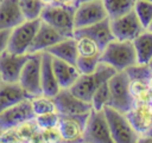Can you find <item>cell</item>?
<instances>
[{"label":"cell","mask_w":152,"mask_h":143,"mask_svg":"<svg viewBox=\"0 0 152 143\" xmlns=\"http://www.w3.org/2000/svg\"><path fill=\"white\" fill-rule=\"evenodd\" d=\"M100 61L110 65L115 71H124L138 64L133 41L113 39L102 50Z\"/></svg>","instance_id":"cell-1"},{"label":"cell","mask_w":152,"mask_h":143,"mask_svg":"<svg viewBox=\"0 0 152 143\" xmlns=\"http://www.w3.org/2000/svg\"><path fill=\"white\" fill-rule=\"evenodd\" d=\"M116 71L108 64L100 61L97 67L89 73H81L78 79L69 87L72 93L83 100L90 102L94 92L107 82Z\"/></svg>","instance_id":"cell-2"},{"label":"cell","mask_w":152,"mask_h":143,"mask_svg":"<svg viewBox=\"0 0 152 143\" xmlns=\"http://www.w3.org/2000/svg\"><path fill=\"white\" fill-rule=\"evenodd\" d=\"M76 5L46 4L42 11L40 20L51 25L63 37H74Z\"/></svg>","instance_id":"cell-3"},{"label":"cell","mask_w":152,"mask_h":143,"mask_svg":"<svg viewBox=\"0 0 152 143\" xmlns=\"http://www.w3.org/2000/svg\"><path fill=\"white\" fill-rule=\"evenodd\" d=\"M109 87V104L121 112H127L133 105L134 100L129 91V78L126 71H116L108 79Z\"/></svg>","instance_id":"cell-4"},{"label":"cell","mask_w":152,"mask_h":143,"mask_svg":"<svg viewBox=\"0 0 152 143\" xmlns=\"http://www.w3.org/2000/svg\"><path fill=\"white\" fill-rule=\"evenodd\" d=\"M103 111L114 143H138L139 136L132 128L125 112L108 105L103 108Z\"/></svg>","instance_id":"cell-5"},{"label":"cell","mask_w":152,"mask_h":143,"mask_svg":"<svg viewBox=\"0 0 152 143\" xmlns=\"http://www.w3.org/2000/svg\"><path fill=\"white\" fill-rule=\"evenodd\" d=\"M40 21V18L34 20H24L21 24L13 27L11 30L7 51L18 54L27 53L28 47L31 46L32 40L39 28Z\"/></svg>","instance_id":"cell-6"},{"label":"cell","mask_w":152,"mask_h":143,"mask_svg":"<svg viewBox=\"0 0 152 143\" xmlns=\"http://www.w3.org/2000/svg\"><path fill=\"white\" fill-rule=\"evenodd\" d=\"M82 143H114L103 109L89 111Z\"/></svg>","instance_id":"cell-7"},{"label":"cell","mask_w":152,"mask_h":143,"mask_svg":"<svg viewBox=\"0 0 152 143\" xmlns=\"http://www.w3.org/2000/svg\"><path fill=\"white\" fill-rule=\"evenodd\" d=\"M40 65H42V52L30 53V57L26 60L20 72L18 83L30 97L42 95Z\"/></svg>","instance_id":"cell-8"},{"label":"cell","mask_w":152,"mask_h":143,"mask_svg":"<svg viewBox=\"0 0 152 143\" xmlns=\"http://www.w3.org/2000/svg\"><path fill=\"white\" fill-rule=\"evenodd\" d=\"M88 115H89V112L77 113V115L58 113L57 129L61 134L63 142L82 143Z\"/></svg>","instance_id":"cell-9"},{"label":"cell","mask_w":152,"mask_h":143,"mask_svg":"<svg viewBox=\"0 0 152 143\" xmlns=\"http://www.w3.org/2000/svg\"><path fill=\"white\" fill-rule=\"evenodd\" d=\"M33 118H36V113L32 109L31 99L26 98L10 106L0 113V128L2 129V131L8 130L12 128H17L24 122L31 121Z\"/></svg>","instance_id":"cell-10"},{"label":"cell","mask_w":152,"mask_h":143,"mask_svg":"<svg viewBox=\"0 0 152 143\" xmlns=\"http://www.w3.org/2000/svg\"><path fill=\"white\" fill-rule=\"evenodd\" d=\"M110 28L115 39L131 41L145 30L134 11H131L119 18L110 19Z\"/></svg>","instance_id":"cell-11"},{"label":"cell","mask_w":152,"mask_h":143,"mask_svg":"<svg viewBox=\"0 0 152 143\" xmlns=\"http://www.w3.org/2000/svg\"><path fill=\"white\" fill-rule=\"evenodd\" d=\"M108 18L102 0H90L76 5L75 28L89 26Z\"/></svg>","instance_id":"cell-12"},{"label":"cell","mask_w":152,"mask_h":143,"mask_svg":"<svg viewBox=\"0 0 152 143\" xmlns=\"http://www.w3.org/2000/svg\"><path fill=\"white\" fill-rule=\"evenodd\" d=\"M57 112L62 115H77L89 112L93 106L90 102L83 100L71 92L70 89H61L53 96Z\"/></svg>","instance_id":"cell-13"},{"label":"cell","mask_w":152,"mask_h":143,"mask_svg":"<svg viewBox=\"0 0 152 143\" xmlns=\"http://www.w3.org/2000/svg\"><path fill=\"white\" fill-rule=\"evenodd\" d=\"M30 53L18 54L10 51H4L0 54V76L2 82L18 83L20 72L28 59Z\"/></svg>","instance_id":"cell-14"},{"label":"cell","mask_w":152,"mask_h":143,"mask_svg":"<svg viewBox=\"0 0 152 143\" xmlns=\"http://www.w3.org/2000/svg\"><path fill=\"white\" fill-rule=\"evenodd\" d=\"M76 35H88L91 39H94L97 45L101 47V50H103L107 44H109L114 38L112 28H110V19L106 18L96 24L89 25V26H84V27H80V28H75L74 31V37Z\"/></svg>","instance_id":"cell-15"},{"label":"cell","mask_w":152,"mask_h":143,"mask_svg":"<svg viewBox=\"0 0 152 143\" xmlns=\"http://www.w3.org/2000/svg\"><path fill=\"white\" fill-rule=\"evenodd\" d=\"M65 37H63L51 25H49L48 22L42 20L40 25H39V28H38V31H37L33 40H32V44L28 47L27 53H36V52L46 51L50 46L61 41Z\"/></svg>","instance_id":"cell-16"},{"label":"cell","mask_w":152,"mask_h":143,"mask_svg":"<svg viewBox=\"0 0 152 143\" xmlns=\"http://www.w3.org/2000/svg\"><path fill=\"white\" fill-rule=\"evenodd\" d=\"M132 128L138 136H144L152 126V113L150 104L135 103L127 112H125Z\"/></svg>","instance_id":"cell-17"},{"label":"cell","mask_w":152,"mask_h":143,"mask_svg":"<svg viewBox=\"0 0 152 143\" xmlns=\"http://www.w3.org/2000/svg\"><path fill=\"white\" fill-rule=\"evenodd\" d=\"M40 85H42V93L50 97H53L61 90L52 67V56L46 51L42 52Z\"/></svg>","instance_id":"cell-18"},{"label":"cell","mask_w":152,"mask_h":143,"mask_svg":"<svg viewBox=\"0 0 152 143\" xmlns=\"http://www.w3.org/2000/svg\"><path fill=\"white\" fill-rule=\"evenodd\" d=\"M25 20L19 0H1L0 2V30H12Z\"/></svg>","instance_id":"cell-19"},{"label":"cell","mask_w":152,"mask_h":143,"mask_svg":"<svg viewBox=\"0 0 152 143\" xmlns=\"http://www.w3.org/2000/svg\"><path fill=\"white\" fill-rule=\"evenodd\" d=\"M52 67L61 89H69L81 76L76 65L52 57Z\"/></svg>","instance_id":"cell-20"},{"label":"cell","mask_w":152,"mask_h":143,"mask_svg":"<svg viewBox=\"0 0 152 143\" xmlns=\"http://www.w3.org/2000/svg\"><path fill=\"white\" fill-rule=\"evenodd\" d=\"M31 98L26 91L20 86L19 83H7L2 82L0 84V113L8 109L10 106L26 99Z\"/></svg>","instance_id":"cell-21"},{"label":"cell","mask_w":152,"mask_h":143,"mask_svg":"<svg viewBox=\"0 0 152 143\" xmlns=\"http://www.w3.org/2000/svg\"><path fill=\"white\" fill-rule=\"evenodd\" d=\"M46 52H49L52 57L59 58L62 60H65L68 63L76 65V59L78 54H77L76 39L74 37H68L62 39L61 41L50 46L46 50Z\"/></svg>","instance_id":"cell-22"},{"label":"cell","mask_w":152,"mask_h":143,"mask_svg":"<svg viewBox=\"0 0 152 143\" xmlns=\"http://www.w3.org/2000/svg\"><path fill=\"white\" fill-rule=\"evenodd\" d=\"M132 41L138 64H148L152 59V32L145 28Z\"/></svg>","instance_id":"cell-23"},{"label":"cell","mask_w":152,"mask_h":143,"mask_svg":"<svg viewBox=\"0 0 152 143\" xmlns=\"http://www.w3.org/2000/svg\"><path fill=\"white\" fill-rule=\"evenodd\" d=\"M109 19L119 18L134 9L135 0H102Z\"/></svg>","instance_id":"cell-24"},{"label":"cell","mask_w":152,"mask_h":143,"mask_svg":"<svg viewBox=\"0 0 152 143\" xmlns=\"http://www.w3.org/2000/svg\"><path fill=\"white\" fill-rule=\"evenodd\" d=\"M148 79H129V91L135 103H152V96L148 90Z\"/></svg>","instance_id":"cell-25"},{"label":"cell","mask_w":152,"mask_h":143,"mask_svg":"<svg viewBox=\"0 0 152 143\" xmlns=\"http://www.w3.org/2000/svg\"><path fill=\"white\" fill-rule=\"evenodd\" d=\"M74 38L76 39L77 54L80 57H100L101 56V52H102L101 47L90 37L76 35Z\"/></svg>","instance_id":"cell-26"},{"label":"cell","mask_w":152,"mask_h":143,"mask_svg":"<svg viewBox=\"0 0 152 143\" xmlns=\"http://www.w3.org/2000/svg\"><path fill=\"white\" fill-rule=\"evenodd\" d=\"M30 99H31L32 109H33L36 116L49 113V112H57V108H56V103L53 100V97L45 96L42 93L38 96L31 97Z\"/></svg>","instance_id":"cell-27"},{"label":"cell","mask_w":152,"mask_h":143,"mask_svg":"<svg viewBox=\"0 0 152 143\" xmlns=\"http://www.w3.org/2000/svg\"><path fill=\"white\" fill-rule=\"evenodd\" d=\"M45 5L43 0H19V6L25 20L39 19Z\"/></svg>","instance_id":"cell-28"},{"label":"cell","mask_w":152,"mask_h":143,"mask_svg":"<svg viewBox=\"0 0 152 143\" xmlns=\"http://www.w3.org/2000/svg\"><path fill=\"white\" fill-rule=\"evenodd\" d=\"M133 11L135 12L141 25L147 28L152 20V2L147 0H135Z\"/></svg>","instance_id":"cell-29"},{"label":"cell","mask_w":152,"mask_h":143,"mask_svg":"<svg viewBox=\"0 0 152 143\" xmlns=\"http://www.w3.org/2000/svg\"><path fill=\"white\" fill-rule=\"evenodd\" d=\"M91 106L95 110H102L104 106L109 104V87H108V80L104 82L102 85L99 86V89L94 92L91 99H90Z\"/></svg>","instance_id":"cell-30"},{"label":"cell","mask_w":152,"mask_h":143,"mask_svg":"<svg viewBox=\"0 0 152 143\" xmlns=\"http://www.w3.org/2000/svg\"><path fill=\"white\" fill-rule=\"evenodd\" d=\"M100 63V57H80L76 59V67L81 73H89L94 71Z\"/></svg>","instance_id":"cell-31"},{"label":"cell","mask_w":152,"mask_h":143,"mask_svg":"<svg viewBox=\"0 0 152 143\" xmlns=\"http://www.w3.org/2000/svg\"><path fill=\"white\" fill-rule=\"evenodd\" d=\"M39 142L44 143H61L63 142L61 134L57 129V126L48 128V129H40L39 130Z\"/></svg>","instance_id":"cell-32"},{"label":"cell","mask_w":152,"mask_h":143,"mask_svg":"<svg viewBox=\"0 0 152 143\" xmlns=\"http://www.w3.org/2000/svg\"><path fill=\"white\" fill-rule=\"evenodd\" d=\"M34 119H36L39 129L53 128V126H57L58 112H49V113H44V115H38V116H36Z\"/></svg>","instance_id":"cell-33"},{"label":"cell","mask_w":152,"mask_h":143,"mask_svg":"<svg viewBox=\"0 0 152 143\" xmlns=\"http://www.w3.org/2000/svg\"><path fill=\"white\" fill-rule=\"evenodd\" d=\"M10 34H11V30H0V54L7 50Z\"/></svg>","instance_id":"cell-34"},{"label":"cell","mask_w":152,"mask_h":143,"mask_svg":"<svg viewBox=\"0 0 152 143\" xmlns=\"http://www.w3.org/2000/svg\"><path fill=\"white\" fill-rule=\"evenodd\" d=\"M45 4L51 5H74L75 0H43Z\"/></svg>","instance_id":"cell-35"},{"label":"cell","mask_w":152,"mask_h":143,"mask_svg":"<svg viewBox=\"0 0 152 143\" xmlns=\"http://www.w3.org/2000/svg\"><path fill=\"white\" fill-rule=\"evenodd\" d=\"M147 84H148V90H150V92H151V96H152V73H151V76L148 77Z\"/></svg>","instance_id":"cell-36"},{"label":"cell","mask_w":152,"mask_h":143,"mask_svg":"<svg viewBox=\"0 0 152 143\" xmlns=\"http://www.w3.org/2000/svg\"><path fill=\"white\" fill-rule=\"evenodd\" d=\"M144 136H150V137H152V126L150 128V130H148V131H147V132H146Z\"/></svg>","instance_id":"cell-37"},{"label":"cell","mask_w":152,"mask_h":143,"mask_svg":"<svg viewBox=\"0 0 152 143\" xmlns=\"http://www.w3.org/2000/svg\"><path fill=\"white\" fill-rule=\"evenodd\" d=\"M84 1H90V0H75V1H74V5H78V4L84 2Z\"/></svg>","instance_id":"cell-38"},{"label":"cell","mask_w":152,"mask_h":143,"mask_svg":"<svg viewBox=\"0 0 152 143\" xmlns=\"http://www.w3.org/2000/svg\"><path fill=\"white\" fill-rule=\"evenodd\" d=\"M146 30H148V31H151V32H152V20H151V22H150V25H148V27H147Z\"/></svg>","instance_id":"cell-39"},{"label":"cell","mask_w":152,"mask_h":143,"mask_svg":"<svg viewBox=\"0 0 152 143\" xmlns=\"http://www.w3.org/2000/svg\"><path fill=\"white\" fill-rule=\"evenodd\" d=\"M148 66H150V69H151V70H152V59H151V61H150V63H148Z\"/></svg>","instance_id":"cell-40"},{"label":"cell","mask_w":152,"mask_h":143,"mask_svg":"<svg viewBox=\"0 0 152 143\" xmlns=\"http://www.w3.org/2000/svg\"><path fill=\"white\" fill-rule=\"evenodd\" d=\"M150 108H151V113H152V103L150 104Z\"/></svg>","instance_id":"cell-41"},{"label":"cell","mask_w":152,"mask_h":143,"mask_svg":"<svg viewBox=\"0 0 152 143\" xmlns=\"http://www.w3.org/2000/svg\"><path fill=\"white\" fill-rule=\"evenodd\" d=\"M1 134H2V129L0 128V136H1Z\"/></svg>","instance_id":"cell-42"},{"label":"cell","mask_w":152,"mask_h":143,"mask_svg":"<svg viewBox=\"0 0 152 143\" xmlns=\"http://www.w3.org/2000/svg\"><path fill=\"white\" fill-rule=\"evenodd\" d=\"M2 83V79H1V76H0V84Z\"/></svg>","instance_id":"cell-43"},{"label":"cell","mask_w":152,"mask_h":143,"mask_svg":"<svg viewBox=\"0 0 152 143\" xmlns=\"http://www.w3.org/2000/svg\"><path fill=\"white\" fill-rule=\"evenodd\" d=\"M147 1H151V2H152V0H147Z\"/></svg>","instance_id":"cell-44"},{"label":"cell","mask_w":152,"mask_h":143,"mask_svg":"<svg viewBox=\"0 0 152 143\" xmlns=\"http://www.w3.org/2000/svg\"><path fill=\"white\" fill-rule=\"evenodd\" d=\"M0 2H1V0H0Z\"/></svg>","instance_id":"cell-45"}]
</instances>
